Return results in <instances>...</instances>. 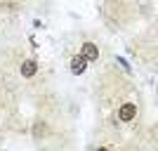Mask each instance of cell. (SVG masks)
Returning <instances> with one entry per match:
<instances>
[{
    "label": "cell",
    "mask_w": 158,
    "mask_h": 151,
    "mask_svg": "<svg viewBox=\"0 0 158 151\" xmlns=\"http://www.w3.org/2000/svg\"><path fill=\"white\" fill-rule=\"evenodd\" d=\"M80 54H83V59H85V61H94L99 57V50H97V45H92V43H85L83 50H80Z\"/></svg>",
    "instance_id": "cell-1"
},
{
    "label": "cell",
    "mask_w": 158,
    "mask_h": 151,
    "mask_svg": "<svg viewBox=\"0 0 158 151\" xmlns=\"http://www.w3.org/2000/svg\"><path fill=\"white\" fill-rule=\"evenodd\" d=\"M135 113H137V106H135V104H123V106H120V111H118V118L123 120V123H127V120L135 118Z\"/></svg>",
    "instance_id": "cell-2"
},
{
    "label": "cell",
    "mask_w": 158,
    "mask_h": 151,
    "mask_svg": "<svg viewBox=\"0 0 158 151\" xmlns=\"http://www.w3.org/2000/svg\"><path fill=\"white\" fill-rule=\"evenodd\" d=\"M35 71H38V64H35V59H26L24 64H21V76H24V78H31V76H35Z\"/></svg>",
    "instance_id": "cell-3"
},
{
    "label": "cell",
    "mask_w": 158,
    "mask_h": 151,
    "mask_svg": "<svg viewBox=\"0 0 158 151\" xmlns=\"http://www.w3.org/2000/svg\"><path fill=\"white\" fill-rule=\"evenodd\" d=\"M85 64H87V61L83 59V54H78V57H73V59H71V71L80 76V73L85 71Z\"/></svg>",
    "instance_id": "cell-4"
}]
</instances>
